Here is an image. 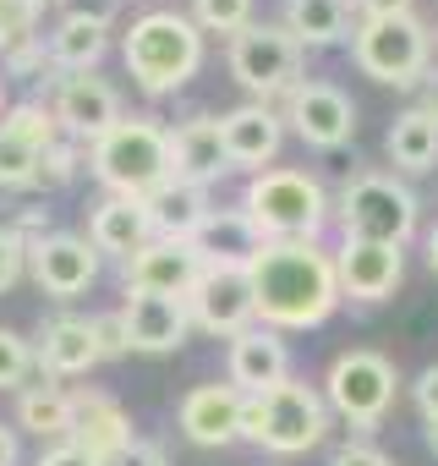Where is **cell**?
<instances>
[{
  "label": "cell",
  "instance_id": "14",
  "mask_svg": "<svg viewBox=\"0 0 438 466\" xmlns=\"http://www.w3.org/2000/svg\"><path fill=\"white\" fill-rule=\"evenodd\" d=\"M405 275V248H383V242H340L334 253V280H340V302H383L394 297Z\"/></svg>",
  "mask_w": 438,
  "mask_h": 466
},
{
  "label": "cell",
  "instance_id": "27",
  "mask_svg": "<svg viewBox=\"0 0 438 466\" xmlns=\"http://www.w3.org/2000/svg\"><path fill=\"white\" fill-rule=\"evenodd\" d=\"M285 28L302 50H329L351 28V0H285Z\"/></svg>",
  "mask_w": 438,
  "mask_h": 466
},
{
  "label": "cell",
  "instance_id": "7",
  "mask_svg": "<svg viewBox=\"0 0 438 466\" xmlns=\"http://www.w3.org/2000/svg\"><path fill=\"white\" fill-rule=\"evenodd\" d=\"M351 61L362 66V77H373L383 88H416L433 66V34L416 23V12L362 17L351 34Z\"/></svg>",
  "mask_w": 438,
  "mask_h": 466
},
{
  "label": "cell",
  "instance_id": "19",
  "mask_svg": "<svg viewBox=\"0 0 438 466\" xmlns=\"http://www.w3.org/2000/svg\"><path fill=\"white\" fill-rule=\"evenodd\" d=\"M219 132H225V154L231 170H269L280 143H285V116L274 105H236L231 116H219Z\"/></svg>",
  "mask_w": 438,
  "mask_h": 466
},
{
  "label": "cell",
  "instance_id": "13",
  "mask_svg": "<svg viewBox=\"0 0 438 466\" xmlns=\"http://www.w3.org/2000/svg\"><path fill=\"white\" fill-rule=\"evenodd\" d=\"M28 269H34V286L55 302H72L83 297L94 280H99V253L88 237H72V230H50V237L28 242Z\"/></svg>",
  "mask_w": 438,
  "mask_h": 466
},
{
  "label": "cell",
  "instance_id": "22",
  "mask_svg": "<svg viewBox=\"0 0 438 466\" xmlns=\"http://www.w3.org/2000/svg\"><path fill=\"white\" fill-rule=\"evenodd\" d=\"M88 242H94V253L105 258H137L148 242H154V219H148V203L143 198H105V203H94V214H88Z\"/></svg>",
  "mask_w": 438,
  "mask_h": 466
},
{
  "label": "cell",
  "instance_id": "32",
  "mask_svg": "<svg viewBox=\"0 0 438 466\" xmlns=\"http://www.w3.org/2000/svg\"><path fill=\"white\" fill-rule=\"evenodd\" d=\"M39 154L45 148H34V143H23L17 132H6L0 127V187H34V176H39Z\"/></svg>",
  "mask_w": 438,
  "mask_h": 466
},
{
  "label": "cell",
  "instance_id": "9",
  "mask_svg": "<svg viewBox=\"0 0 438 466\" xmlns=\"http://www.w3.org/2000/svg\"><path fill=\"white\" fill-rule=\"evenodd\" d=\"M302 45L285 23H253L231 39V77L253 94V105H274L302 83Z\"/></svg>",
  "mask_w": 438,
  "mask_h": 466
},
{
  "label": "cell",
  "instance_id": "23",
  "mask_svg": "<svg viewBox=\"0 0 438 466\" xmlns=\"http://www.w3.org/2000/svg\"><path fill=\"white\" fill-rule=\"evenodd\" d=\"M170 159L181 181L214 187L219 176H231V154H225V132H219V116H192L170 132Z\"/></svg>",
  "mask_w": 438,
  "mask_h": 466
},
{
  "label": "cell",
  "instance_id": "17",
  "mask_svg": "<svg viewBox=\"0 0 438 466\" xmlns=\"http://www.w3.org/2000/svg\"><path fill=\"white\" fill-rule=\"evenodd\" d=\"M203 253H197V242H164V237H154L137 258H126V291H154V297H181L186 302V291L197 286V275H203Z\"/></svg>",
  "mask_w": 438,
  "mask_h": 466
},
{
  "label": "cell",
  "instance_id": "26",
  "mask_svg": "<svg viewBox=\"0 0 438 466\" xmlns=\"http://www.w3.org/2000/svg\"><path fill=\"white\" fill-rule=\"evenodd\" d=\"M383 148H389V165H394V170L422 176V170H433V165H438V121H433L422 105H411L405 116H394V127H389Z\"/></svg>",
  "mask_w": 438,
  "mask_h": 466
},
{
  "label": "cell",
  "instance_id": "25",
  "mask_svg": "<svg viewBox=\"0 0 438 466\" xmlns=\"http://www.w3.org/2000/svg\"><path fill=\"white\" fill-rule=\"evenodd\" d=\"M17 428L45 439V444H61L72 433V390H61L45 373H39V384H23L17 390Z\"/></svg>",
  "mask_w": 438,
  "mask_h": 466
},
{
  "label": "cell",
  "instance_id": "40",
  "mask_svg": "<svg viewBox=\"0 0 438 466\" xmlns=\"http://www.w3.org/2000/svg\"><path fill=\"white\" fill-rule=\"evenodd\" d=\"M94 335H99V351H105V357H121V351H132V346H126V324H121V313H105V319H94Z\"/></svg>",
  "mask_w": 438,
  "mask_h": 466
},
{
  "label": "cell",
  "instance_id": "46",
  "mask_svg": "<svg viewBox=\"0 0 438 466\" xmlns=\"http://www.w3.org/2000/svg\"><path fill=\"white\" fill-rule=\"evenodd\" d=\"M427 264H433V275H438V225L427 230Z\"/></svg>",
  "mask_w": 438,
  "mask_h": 466
},
{
  "label": "cell",
  "instance_id": "15",
  "mask_svg": "<svg viewBox=\"0 0 438 466\" xmlns=\"http://www.w3.org/2000/svg\"><path fill=\"white\" fill-rule=\"evenodd\" d=\"M242 400H247V395H242L236 384H197V390L181 395L175 422H181V433H186L192 444L225 450V444L242 439Z\"/></svg>",
  "mask_w": 438,
  "mask_h": 466
},
{
  "label": "cell",
  "instance_id": "44",
  "mask_svg": "<svg viewBox=\"0 0 438 466\" xmlns=\"http://www.w3.org/2000/svg\"><path fill=\"white\" fill-rule=\"evenodd\" d=\"M23 461V444H17V428L0 422V466H17Z\"/></svg>",
  "mask_w": 438,
  "mask_h": 466
},
{
  "label": "cell",
  "instance_id": "28",
  "mask_svg": "<svg viewBox=\"0 0 438 466\" xmlns=\"http://www.w3.org/2000/svg\"><path fill=\"white\" fill-rule=\"evenodd\" d=\"M110 50V28H94V23H77V17H61L55 34L45 39V56L55 72L77 77V72H94Z\"/></svg>",
  "mask_w": 438,
  "mask_h": 466
},
{
  "label": "cell",
  "instance_id": "10",
  "mask_svg": "<svg viewBox=\"0 0 438 466\" xmlns=\"http://www.w3.org/2000/svg\"><path fill=\"white\" fill-rule=\"evenodd\" d=\"M186 313L197 329L208 335H242L247 324H258V302H253V275L247 264H225V258H208L197 286L186 291Z\"/></svg>",
  "mask_w": 438,
  "mask_h": 466
},
{
  "label": "cell",
  "instance_id": "37",
  "mask_svg": "<svg viewBox=\"0 0 438 466\" xmlns=\"http://www.w3.org/2000/svg\"><path fill=\"white\" fill-rule=\"evenodd\" d=\"M126 0H61V17H77V23H94V28H110L121 17Z\"/></svg>",
  "mask_w": 438,
  "mask_h": 466
},
{
  "label": "cell",
  "instance_id": "48",
  "mask_svg": "<svg viewBox=\"0 0 438 466\" xmlns=\"http://www.w3.org/2000/svg\"><path fill=\"white\" fill-rule=\"evenodd\" d=\"M17 6H28V12H34V17H39V12H45V6H50V0H17Z\"/></svg>",
  "mask_w": 438,
  "mask_h": 466
},
{
  "label": "cell",
  "instance_id": "4",
  "mask_svg": "<svg viewBox=\"0 0 438 466\" xmlns=\"http://www.w3.org/2000/svg\"><path fill=\"white\" fill-rule=\"evenodd\" d=\"M88 170L115 192V198H148L175 176L170 159V132L154 116H121L94 148H88Z\"/></svg>",
  "mask_w": 438,
  "mask_h": 466
},
{
  "label": "cell",
  "instance_id": "29",
  "mask_svg": "<svg viewBox=\"0 0 438 466\" xmlns=\"http://www.w3.org/2000/svg\"><path fill=\"white\" fill-rule=\"evenodd\" d=\"M258 248H264V237L253 230V219L242 208H214L208 225H203V237H197L203 258H225V264H247Z\"/></svg>",
  "mask_w": 438,
  "mask_h": 466
},
{
  "label": "cell",
  "instance_id": "38",
  "mask_svg": "<svg viewBox=\"0 0 438 466\" xmlns=\"http://www.w3.org/2000/svg\"><path fill=\"white\" fill-rule=\"evenodd\" d=\"M329 466H394L378 444H367V439H351V444H340L334 455H329Z\"/></svg>",
  "mask_w": 438,
  "mask_h": 466
},
{
  "label": "cell",
  "instance_id": "1",
  "mask_svg": "<svg viewBox=\"0 0 438 466\" xmlns=\"http://www.w3.org/2000/svg\"><path fill=\"white\" fill-rule=\"evenodd\" d=\"M258 324L269 329H318L340 308L334 253L324 242H264L247 258Z\"/></svg>",
  "mask_w": 438,
  "mask_h": 466
},
{
  "label": "cell",
  "instance_id": "45",
  "mask_svg": "<svg viewBox=\"0 0 438 466\" xmlns=\"http://www.w3.org/2000/svg\"><path fill=\"white\" fill-rule=\"evenodd\" d=\"M422 110L438 121V66H427V77H422Z\"/></svg>",
  "mask_w": 438,
  "mask_h": 466
},
{
  "label": "cell",
  "instance_id": "35",
  "mask_svg": "<svg viewBox=\"0 0 438 466\" xmlns=\"http://www.w3.org/2000/svg\"><path fill=\"white\" fill-rule=\"evenodd\" d=\"M34 23H39V17H34L28 6H17V0H0V61H6L17 45L39 39V34H34Z\"/></svg>",
  "mask_w": 438,
  "mask_h": 466
},
{
  "label": "cell",
  "instance_id": "11",
  "mask_svg": "<svg viewBox=\"0 0 438 466\" xmlns=\"http://www.w3.org/2000/svg\"><path fill=\"white\" fill-rule=\"evenodd\" d=\"M50 110H55V127H61V137H72L77 148H94L126 110H121V94L99 77V72H77V77H61L55 83V99H50Z\"/></svg>",
  "mask_w": 438,
  "mask_h": 466
},
{
  "label": "cell",
  "instance_id": "2",
  "mask_svg": "<svg viewBox=\"0 0 438 466\" xmlns=\"http://www.w3.org/2000/svg\"><path fill=\"white\" fill-rule=\"evenodd\" d=\"M242 214L253 219V230L264 242H318L334 203H329L318 176H307L296 165H269L247 181Z\"/></svg>",
  "mask_w": 438,
  "mask_h": 466
},
{
  "label": "cell",
  "instance_id": "34",
  "mask_svg": "<svg viewBox=\"0 0 438 466\" xmlns=\"http://www.w3.org/2000/svg\"><path fill=\"white\" fill-rule=\"evenodd\" d=\"M34 368H39L34 362V340H23L17 329L0 324V390H23Z\"/></svg>",
  "mask_w": 438,
  "mask_h": 466
},
{
  "label": "cell",
  "instance_id": "47",
  "mask_svg": "<svg viewBox=\"0 0 438 466\" xmlns=\"http://www.w3.org/2000/svg\"><path fill=\"white\" fill-rule=\"evenodd\" d=\"M427 450L438 455V417H427Z\"/></svg>",
  "mask_w": 438,
  "mask_h": 466
},
{
  "label": "cell",
  "instance_id": "24",
  "mask_svg": "<svg viewBox=\"0 0 438 466\" xmlns=\"http://www.w3.org/2000/svg\"><path fill=\"white\" fill-rule=\"evenodd\" d=\"M143 203H148V219H154V237H164V242H197L203 225H208V214H214L208 187L181 181V176H170V181H164L159 192H148Z\"/></svg>",
  "mask_w": 438,
  "mask_h": 466
},
{
  "label": "cell",
  "instance_id": "20",
  "mask_svg": "<svg viewBox=\"0 0 438 466\" xmlns=\"http://www.w3.org/2000/svg\"><path fill=\"white\" fill-rule=\"evenodd\" d=\"M34 362L45 379H83L105 362L99 351V335H94V319H77V313H61L39 329V346H34Z\"/></svg>",
  "mask_w": 438,
  "mask_h": 466
},
{
  "label": "cell",
  "instance_id": "39",
  "mask_svg": "<svg viewBox=\"0 0 438 466\" xmlns=\"http://www.w3.org/2000/svg\"><path fill=\"white\" fill-rule=\"evenodd\" d=\"M99 466H170V461H164V450H159V444L132 439L126 450H115V455H110V461H99Z\"/></svg>",
  "mask_w": 438,
  "mask_h": 466
},
{
  "label": "cell",
  "instance_id": "36",
  "mask_svg": "<svg viewBox=\"0 0 438 466\" xmlns=\"http://www.w3.org/2000/svg\"><path fill=\"white\" fill-rule=\"evenodd\" d=\"M23 269H28V242L17 237L12 225H0V297L23 280Z\"/></svg>",
  "mask_w": 438,
  "mask_h": 466
},
{
  "label": "cell",
  "instance_id": "43",
  "mask_svg": "<svg viewBox=\"0 0 438 466\" xmlns=\"http://www.w3.org/2000/svg\"><path fill=\"white\" fill-rule=\"evenodd\" d=\"M351 6H356L362 17H405L411 0H351Z\"/></svg>",
  "mask_w": 438,
  "mask_h": 466
},
{
  "label": "cell",
  "instance_id": "42",
  "mask_svg": "<svg viewBox=\"0 0 438 466\" xmlns=\"http://www.w3.org/2000/svg\"><path fill=\"white\" fill-rule=\"evenodd\" d=\"M416 406H422V417H438V362L422 368V379H416Z\"/></svg>",
  "mask_w": 438,
  "mask_h": 466
},
{
  "label": "cell",
  "instance_id": "18",
  "mask_svg": "<svg viewBox=\"0 0 438 466\" xmlns=\"http://www.w3.org/2000/svg\"><path fill=\"white\" fill-rule=\"evenodd\" d=\"M132 439H137L132 417H126V406L115 395H105V390H72V433H66V444H77L94 461H110Z\"/></svg>",
  "mask_w": 438,
  "mask_h": 466
},
{
  "label": "cell",
  "instance_id": "30",
  "mask_svg": "<svg viewBox=\"0 0 438 466\" xmlns=\"http://www.w3.org/2000/svg\"><path fill=\"white\" fill-rule=\"evenodd\" d=\"M0 127H6V132H17V137H23V143H34V148H50V143H61L55 110H50V105H39V99L6 105V116H0Z\"/></svg>",
  "mask_w": 438,
  "mask_h": 466
},
{
  "label": "cell",
  "instance_id": "31",
  "mask_svg": "<svg viewBox=\"0 0 438 466\" xmlns=\"http://www.w3.org/2000/svg\"><path fill=\"white\" fill-rule=\"evenodd\" d=\"M192 23L197 34H242L253 28V0H192Z\"/></svg>",
  "mask_w": 438,
  "mask_h": 466
},
{
  "label": "cell",
  "instance_id": "5",
  "mask_svg": "<svg viewBox=\"0 0 438 466\" xmlns=\"http://www.w3.org/2000/svg\"><path fill=\"white\" fill-rule=\"evenodd\" d=\"M329 433V400L307 379H285L264 395L242 400V439L264 444L269 455H307Z\"/></svg>",
  "mask_w": 438,
  "mask_h": 466
},
{
  "label": "cell",
  "instance_id": "3",
  "mask_svg": "<svg viewBox=\"0 0 438 466\" xmlns=\"http://www.w3.org/2000/svg\"><path fill=\"white\" fill-rule=\"evenodd\" d=\"M121 61H126L132 83L148 99H164V94H175V88H186L197 77L203 34L181 12H143V17H132V28L121 39Z\"/></svg>",
  "mask_w": 438,
  "mask_h": 466
},
{
  "label": "cell",
  "instance_id": "33",
  "mask_svg": "<svg viewBox=\"0 0 438 466\" xmlns=\"http://www.w3.org/2000/svg\"><path fill=\"white\" fill-rule=\"evenodd\" d=\"M77 170H83V148H77L72 137H61V143H50V148L39 154L34 187H39V192H55V187H66V181H77Z\"/></svg>",
  "mask_w": 438,
  "mask_h": 466
},
{
  "label": "cell",
  "instance_id": "41",
  "mask_svg": "<svg viewBox=\"0 0 438 466\" xmlns=\"http://www.w3.org/2000/svg\"><path fill=\"white\" fill-rule=\"evenodd\" d=\"M34 466H99V461H94V455H83L77 444H66V439H61V444H45Z\"/></svg>",
  "mask_w": 438,
  "mask_h": 466
},
{
  "label": "cell",
  "instance_id": "49",
  "mask_svg": "<svg viewBox=\"0 0 438 466\" xmlns=\"http://www.w3.org/2000/svg\"><path fill=\"white\" fill-rule=\"evenodd\" d=\"M0 116H6V77H0Z\"/></svg>",
  "mask_w": 438,
  "mask_h": 466
},
{
  "label": "cell",
  "instance_id": "21",
  "mask_svg": "<svg viewBox=\"0 0 438 466\" xmlns=\"http://www.w3.org/2000/svg\"><path fill=\"white\" fill-rule=\"evenodd\" d=\"M285 379H291V346H285L280 329L247 324L242 335H231V384L242 395H264Z\"/></svg>",
  "mask_w": 438,
  "mask_h": 466
},
{
  "label": "cell",
  "instance_id": "6",
  "mask_svg": "<svg viewBox=\"0 0 438 466\" xmlns=\"http://www.w3.org/2000/svg\"><path fill=\"white\" fill-rule=\"evenodd\" d=\"M334 214H340V230L351 242H383V248H405L416 237V219H422L416 192L389 170H356L340 187Z\"/></svg>",
  "mask_w": 438,
  "mask_h": 466
},
{
  "label": "cell",
  "instance_id": "12",
  "mask_svg": "<svg viewBox=\"0 0 438 466\" xmlns=\"http://www.w3.org/2000/svg\"><path fill=\"white\" fill-rule=\"evenodd\" d=\"M285 127H291L307 148H345L351 132H356V105H351L334 83L302 77V83L285 94Z\"/></svg>",
  "mask_w": 438,
  "mask_h": 466
},
{
  "label": "cell",
  "instance_id": "8",
  "mask_svg": "<svg viewBox=\"0 0 438 466\" xmlns=\"http://www.w3.org/2000/svg\"><path fill=\"white\" fill-rule=\"evenodd\" d=\"M394 395H400V373H394V362H389L383 351H373V346L340 351V357L329 362V373H324V400H329V411L345 417L356 433H373V428L389 417Z\"/></svg>",
  "mask_w": 438,
  "mask_h": 466
},
{
  "label": "cell",
  "instance_id": "16",
  "mask_svg": "<svg viewBox=\"0 0 438 466\" xmlns=\"http://www.w3.org/2000/svg\"><path fill=\"white\" fill-rule=\"evenodd\" d=\"M121 324H126V346L148 351V357H164V351L186 346V335H192L186 302L181 297H154V291H126Z\"/></svg>",
  "mask_w": 438,
  "mask_h": 466
}]
</instances>
